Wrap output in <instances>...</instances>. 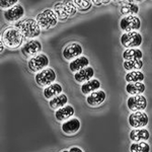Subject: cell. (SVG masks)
<instances>
[{"instance_id":"obj_1","label":"cell","mask_w":152,"mask_h":152,"mask_svg":"<svg viewBox=\"0 0 152 152\" xmlns=\"http://www.w3.org/2000/svg\"><path fill=\"white\" fill-rule=\"evenodd\" d=\"M14 28H18L24 39H35L41 35V28L36 19L26 18L14 23Z\"/></svg>"},{"instance_id":"obj_19","label":"cell","mask_w":152,"mask_h":152,"mask_svg":"<svg viewBox=\"0 0 152 152\" xmlns=\"http://www.w3.org/2000/svg\"><path fill=\"white\" fill-rule=\"evenodd\" d=\"M94 70L92 67H86L84 68V69L78 71V72H76L74 74V79L76 82L78 83H84L88 81V80L92 79V77H94Z\"/></svg>"},{"instance_id":"obj_4","label":"cell","mask_w":152,"mask_h":152,"mask_svg":"<svg viewBox=\"0 0 152 152\" xmlns=\"http://www.w3.org/2000/svg\"><path fill=\"white\" fill-rule=\"evenodd\" d=\"M36 20L41 28L49 29L56 26V24L58 23V18L53 9L48 8L43 10L41 13H39L36 18Z\"/></svg>"},{"instance_id":"obj_32","label":"cell","mask_w":152,"mask_h":152,"mask_svg":"<svg viewBox=\"0 0 152 152\" xmlns=\"http://www.w3.org/2000/svg\"><path fill=\"white\" fill-rule=\"evenodd\" d=\"M69 152H84V151H83L81 148H79V147L74 146V147H71L69 149Z\"/></svg>"},{"instance_id":"obj_20","label":"cell","mask_w":152,"mask_h":152,"mask_svg":"<svg viewBox=\"0 0 152 152\" xmlns=\"http://www.w3.org/2000/svg\"><path fill=\"white\" fill-rule=\"evenodd\" d=\"M88 64H89V60L84 56H80V57L76 58L75 60L71 61L69 63V69L71 72L76 73L78 71L88 67Z\"/></svg>"},{"instance_id":"obj_21","label":"cell","mask_w":152,"mask_h":152,"mask_svg":"<svg viewBox=\"0 0 152 152\" xmlns=\"http://www.w3.org/2000/svg\"><path fill=\"white\" fill-rule=\"evenodd\" d=\"M99 87H100L99 80L94 78V79H90V80H88V81L83 83L80 89H81V92L83 94L89 95V94H91L92 92L96 91V90H99Z\"/></svg>"},{"instance_id":"obj_9","label":"cell","mask_w":152,"mask_h":152,"mask_svg":"<svg viewBox=\"0 0 152 152\" xmlns=\"http://www.w3.org/2000/svg\"><path fill=\"white\" fill-rule=\"evenodd\" d=\"M43 47L39 40H29L21 47V54L26 58H33L42 53Z\"/></svg>"},{"instance_id":"obj_25","label":"cell","mask_w":152,"mask_h":152,"mask_svg":"<svg viewBox=\"0 0 152 152\" xmlns=\"http://www.w3.org/2000/svg\"><path fill=\"white\" fill-rule=\"evenodd\" d=\"M123 58L125 61L142 60V58H143V52L139 48L126 49L123 53Z\"/></svg>"},{"instance_id":"obj_17","label":"cell","mask_w":152,"mask_h":152,"mask_svg":"<svg viewBox=\"0 0 152 152\" xmlns=\"http://www.w3.org/2000/svg\"><path fill=\"white\" fill-rule=\"evenodd\" d=\"M107 99V94L104 90H96V91L92 92L91 94H89L86 99V102L90 107H99L102 104H104V102Z\"/></svg>"},{"instance_id":"obj_12","label":"cell","mask_w":152,"mask_h":152,"mask_svg":"<svg viewBox=\"0 0 152 152\" xmlns=\"http://www.w3.org/2000/svg\"><path fill=\"white\" fill-rule=\"evenodd\" d=\"M82 46L78 43H71L63 49V57L67 61H73L82 55Z\"/></svg>"},{"instance_id":"obj_11","label":"cell","mask_w":152,"mask_h":152,"mask_svg":"<svg viewBox=\"0 0 152 152\" xmlns=\"http://www.w3.org/2000/svg\"><path fill=\"white\" fill-rule=\"evenodd\" d=\"M128 109L131 112H143L147 107V99L144 95H133L127 100Z\"/></svg>"},{"instance_id":"obj_18","label":"cell","mask_w":152,"mask_h":152,"mask_svg":"<svg viewBox=\"0 0 152 152\" xmlns=\"http://www.w3.org/2000/svg\"><path fill=\"white\" fill-rule=\"evenodd\" d=\"M150 138V133L145 128L133 129L130 132V140L133 142H146Z\"/></svg>"},{"instance_id":"obj_27","label":"cell","mask_w":152,"mask_h":152,"mask_svg":"<svg viewBox=\"0 0 152 152\" xmlns=\"http://www.w3.org/2000/svg\"><path fill=\"white\" fill-rule=\"evenodd\" d=\"M123 66L127 71H139L143 68V60H133V61H124Z\"/></svg>"},{"instance_id":"obj_29","label":"cell","mask_w":152,"mask_h":152,"mask_svg":"<svg viewBox=\"0 0 152 152\" xmlns=\"http://www.w3.org/2000/svg\"><path fill=\"white\" fill-rule=\"evenodd\" d=\"M74 6L76 7V9L79 11H87L90 9L91 7L92 2L88 1V0H74L72 1Z\"/></svg>"},{"instance_id":"obj_34","label":"cell","mask_w":152,"mask_h":152,"mask_svg":"<svg viewBox=\"0 0 152 152\" xmlns=\"http://www.w3.org/2000/svg\"><path fill=\"white\" fill-rule=\"evenodd\" d=\"M61 152H69V150H62Z\"/></svg>"},{"instance_id":"obj_8","label":"cell","mask_w":152,"mask_h":152,"mask_svg":"<svg viewBox=\"0 0 152 152\" xmlns=\"http://www.w3.org/2000/svg\"><path fill=\"white\" fill-rule=\"evenodd\" d=\"M120 28L125 33L130 31H137L141 28V20L137 15L124 16L120 20Z\"/></svg>"},{"instance_id":"obj_16","label":"cell","mask_w":152,"mask_h":152,"mask_svg":"<svg viewBox=\"0 0 152 152\" xmlns=\"http://www.w3.org/2000/svg\"><path fill=\"white\" fill-rule=\"evenodd\" d=\"M75 114V110L72 105H65V107H61V109L57 110L55 112V118L58 122H65L67 120L71 119Z\"/></svg>"},{"instance_id":"obj_6","label":"cell","mask_w":152,"mask_h":152,"mask_svg":"<svg viewBox=\"0 0 152 152\" xmlns=\"http://www.w3.org/2000/svg\"><path fill=\"white\" fill-rule=\"evenodd\" d=\"M35 80L39 86L46 88L55 83L56 73L52 68H46V69L42 70L41 72L37 73L35 76Z\"/></svg>"},{"instance_id":"obj_30","label":"cell","mask_w":152,"mask_h":152,"mask_svg":"<svg viewBox=\"0 0 152 152\" xmlns=\"http://www.w3.org/2000/svg\"><path fill=\"white\" fill-rule=\"evenodd\" d=\"M16 4H18V0H1L0 1V6H1L2 9H9L11 7L15 6Z\"/></svg>"},{"instance_id":"obj_15","label":"cell","mask_w":152,"mask_h":152,"mask_svg":"<svg viewBox=\"0 0 152 152\" xmlns=\"http://www.w3.org/2000/svg\"><path fill=\"white\" fill-rule=\"evenodd\" d=\"M120 4V12L126 16L136 15L139 12V6L135 1H118Z\"/></svg>"},{"instance_id":"obj_24","label":"cell","mask_w":152,"mask_h":152,"mask_svg":"<svg viewBox=\"0 0 152 152\" xmlns=\"http://www.w3.org/2000/svg\"><path fill=\"white\" fill-rule=\"evenodd\" d=\"M67 102H68L67 95L64 94H61L57 95V96H55L54 99L49 100V105H50V107L52 110L57 111V110L61 109V107L67 105Z\"/></svg>"},{"instance_id":"obj_22","label":"cell","mask_w":152,"mask_h":152,"mask_svg":"<svg viewBox=\"0 0 152 152\" xmlns=\"http://www.w3.org/2000/svg\"><path fill=\"white\" fill-rule=\"evenodd\" d=\"M62 91H63V87L61 86V84L55 82L44 89V97L46 99H52L55 96L62 94Z\"/></svg>"},{"instance_id":"obj_10","label":"cell","mask_w":152,"mask_h":152,"mask_svg":"<svg viewBox=\"0 0 152 152\" xmlns=\"http://www.w3.org/2000/svg\"><path fill=\"white\" fill-rule=\"evenodd\" d=\"M128 122L132 128L141 129V128H145L147 125H148L149 118L145 112H136V113H132L130 115L128 118Z\"/></svg>"},{"instance_id":"obj_3","label":"cell","mask_w":152,"mask_h":152,"mask_svg":"<svg viewBox=\"0 0 152 152\" xmlns=\"http://www.w3.org/2000/svg\"><path fill=\"white\" fill-rule=\"evenodd\" d=\"M54 11L58 18V20L64 21L70 16H73L77 12V9L74 6L72 1L58 2L54 5Z\"/></svg>"},{"instance_id":"obj_7","label":"cell","mask_w":152,"mask_h":152,"mask_svg":"<svg viewBox=\"0 0 152 152\" xmlns=\"http://www.w3.org/2000/svg\"><path fill=\"white\" fill-rule=\"evenodd\" d=\"M49 65V58L47 55L41 53L39 55L35 56V57L28 59V67L31 72L39 73L42 70L46 69Z\"/></svg>"},{"instance_id":"obj_14","label":"cell","mask_w":152,"mask_h":152,"mask_svg":"<svg viewBox=\"0 0 152 152\" xmlns=\"http://www.w3.org/2000/svg\"><path fill=\"white\" fill-rule=\"evenodd\" d=\"M81 124H80L79 119L77 118H71L67 121L63 122L61 129H62L63 133L66 135H74L80 130Z\"/></svg>"},{"instance_id":"obj_23","label":"cell","mask_w":152,"mask_h":152,"mask_svg":"<svg viewBox=\"0 0 152 152\" xmlns=\"http://www.w3.org/2000/svg\"><path fill=\"white\" fill-rule=\"evenodd\" d=\"M146 89V86L143 82H134V83H127L126 91L133 96V95H141L144 94Z\"/></svg>"},{"instance_id":"obj_28","label":"cell","mask_w":152,"mask_h":152,"mask_svg":"<svg viewBox=\"0 0 152 152\" xmlns=\"http://www.w3.org/2000/svg\"><path fill=\"white\" fill-rule=\"evenodd\" d=\"M150 146L147 142H133L130 146V152H149Z\"/></svg>"},{"instance_id":"obj_5","label":"cell","mask_w":152,"mask_h":152,"mask_svg":"<svg viewBox=\"0 0 152 152\" xmlns=\"http://www.w3.org/2000/svg\"><path fill=\"white\" fill-rule=\"evenodd\" d=\"M143 38L139 31H130L124 33L121 37V44L126 49L138 48L142 45Z\"/></svg>"},{"instance_id":"obj_33","label":"cell","mask_w":152,"mask_h":152,"mask_svg":"<svg viewBox=\"0 0 152 152\" xmlns=\"http://www.w3.org/2000/svg\"><path fill=\"white\" fill-rule=\"evenodd\" d=\"M4 48H5V46H4L3 42H2L1 40H0V52H1V53H3Z\"/></svg>"},{"instance_id":"obj_26","label":"cell","mask_w":152,"mask_h":152,"mask_svg":"<svg viewBox=\"0 0 152 152\" xmlns=\"http://www.w3.org/2000/svg\"><path fill=\"white\" fill-rule=\"evenodd\" d=\"M127 83H134V82H143L145 79V75L142 71H131L128 72L125 76Z\"/></svg>"},{"instance_id":"obj_13","label":"cell","mask_w":152,"mask_h":152,"mask_svg":"<svg viewBox=\"0 0 152 152\" xmlns=\"http://www.w3.org/2000/svg\"><path fill=\"white\" fill-rule=\"evenodd\" d=\"M24 15V8L20 4H16L15 6L6 9L4 11V18L9 23H18Z\"/></svg>"},{"instance_id":"obj_31","label":"cell","mask_w":152,"mask_h":152,"mask_svg":"<svg viewBox=\"0 0 152 152\" xmlns=\"http://www.w3.org/2000/svg\"><path fill=\"white\" fill-rule=\"evenodd\" d=\"M92 3L95 4V5H102V4H107L110 3V0H94V1H91Z\"/></svg>"},{"instance_id":"obj_2","label":"cell","mask_w":152,"mask_h":152,"mask_svg":"<svg viewBox=\"0 0 152 152\" xmlns=\"http://www.w3.org/2000/svg\"><path fill=\"white\" fill-rule=\"evenodd\" d=\"M23 40H24L23 36L14 26H10V28H5L1 36V41L3 42L4 46L8 49H11V50L21 47Z\"/></svg>"}]
</instances>
